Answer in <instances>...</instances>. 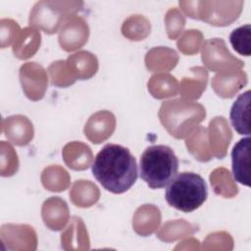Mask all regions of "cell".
Returning <instances> with one entry per match:
<instances>
[{"mask_svg":"<svg viewBox=\"0 0 251 251\" xmlns=\"http://www.w3.org/2000/svg\"><path fill=\"white\" fill-rule=\"evenodd\" d=\"M208 197V187L204 178L192 172L177 174L167 185L165 199L175 209L190 213L198 209Z\"/></svg>","mask_w":251,"mask_h":251,"instance_id":"3957f363","label":"cell"},{"mask_svg":"<svg viewBox=\"0 0 251 251\" xmlns=\"http://www.w3.org/2000/svg\"><path fill=\"white\" fill-rule=\"evenodd\" d=\"M178 159L167 145L147 147L139 161V176L152 189L165 188L177 175Z\"/></svg>","mask_w":251,"mask_h":251,"instance_id":"7a4b0ae2","label":"cell"},{"mask_svg":"<svg viewBox=\"0 0 251 251\" xmlns=\"http://www.w3.org/2000/svg\"><path fill=\"white\" fill-rule=\"evenodd\" d=\"M250 98L251 91L240 94L230 109V122L233 128L241 135L249 136L250 131Z\"/></svg>","mask_w":251,"mask_h":251,"instance_id":"5b68a950","label":"cell"},{"mask_svg":"<svg viewBox=\"0 0 251 251\" xmlns=\"http://www.w3.org/2000/svg\"><path fill=\"white\" fill-rule=\"evenodd\" d=\"M93 176L108 191L121 194L136 181L138 169L130 151L119 144H106L95 156L91 166Z\"/></svg>","mask_w":251,"mask_h":251,"instance_id":"6da1fadb","label":"cell"},{"mask_svg":"<svg viewBox=\"0 0 251 251\" xmlns=\"http://www.w3.org/2000/svg\"><path fill=\"white\" fill-rule=\"evenodd\" d=\"M250 136L241 138L231 151L233 177L246 186H250Z\"/></svg>","mask_w":251,"mask_h":251,"instance_id":"277c9868","label":"cell"},{"mask_svg":"<svg viewBox=\"0 0 251 251\" xmlns=\"http://www.w3.org/2000/svg\"><path fill=\"white\" fill-rule=\"evenodd\" d=\"M229 41L233 49L240 55L250 56L251 54V25H245L232 30Z\"/></svg>","mask_w":251,"mask_h":251,"instance_id":"8992f818","label":"cell"}]
</instances>
